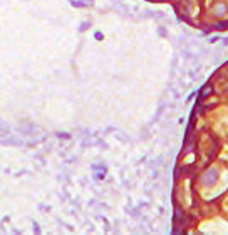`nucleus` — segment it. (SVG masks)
<instances>
[{
  "mask_svg": "<svg viewBox=\"0 0 228 235\" xmlns=\"http://www.w3.org/2000/svg\"><path fill=\"white\" fill-rule=\"evenodd\" d=\"M96 39L101 40V39H102V34H101V32H96Z\"/></svg>",
  "mask_w": 228,
  "mask_h": 235,
  "instance_id": "f03ea898",
  "label": "nucleus"
},
{
  "mask_svg": "<svg viewBox=\"0 0 228 235\" xmlns=\"http://www.w3.org/2000/svg\"><path fill=\"white\" fill-rule=\"evenodd\" d=\"M218 178V173H216V170H211V171H208V173H205L203 175V178H201V181L205 185H211V183H215V180Z\"/></svg>",
  "mask_w": 228,
  "mask_h": 235,
  "instance_id": "f257e3e1",
  "label": "nucleus"
}]
</instances>
